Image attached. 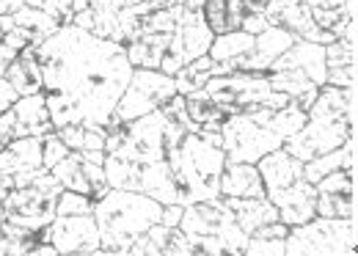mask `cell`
Returning <instances> with one entry per match:
<instances>
[{
	"label": "cell",
	"mask_w": 358,
	"mask_h": 256,
	"mask_svg": "<svg viewBox=\"0 0 358 256\" xmlns=\"http://www.w3.org/2000/svg\"><path fill=\"white\" fill-rule=\"evenodd\" d=\"M36 58L55 127H108L133 78V64L122 44L99 39L78 25H61L50 39L36 44Z\"/></svg>",
	"instance_id": "obj_1"
},
{
	"label": "cell",
	"mask_w": 358,
	"mask_h": 256,
	"mask_svg": "<svg viewBox=\"0 0 358 256\" xmlns=\"http://www.w3.org/2000/svg\"><path fill=\"white\" fill-rule=\"evenodd\" d=\"M306 122V111L298 102H289L278 111H245L229 113L221 125V143L226 163H259L265 155L281 149Z\"/></svg>",
	"instance_id": "obj_2"
},
{
	"label": "cell",
	"mask_w": 358,
	"mask_h": 256,
	"mask_svg": "<svg viewBox=\"0 0 358 256\" xmlns=\"http://www.w3.org/2000/svg\"><path fill=\"white\" fill-rule=\"evenodd\" d=\"M356 135V88L322 85L312 108L306 111V122L292 138H287L284 149L298 160H312L322 152L342 146Z\"/></svg>",
	"instance_id": "obj_3"
},
{
	"label": "cell",
	"mask_w": 358,
	"mask_h": 256,
	"mask_svg": "<svg viewBox=\"0 0 358 256\" xmlns=\"http://www.w3.org/2000/svg\"><path fill=\"white\" fill-rule=\"evenodd\" d=\"M226 152L221 132L193 129L185 132L177 149L169 155V169L177 185V204L187 207L196 201H213L221 196V173Z\"/></svg>",
	"instance_id": "obj_4"
},
{
	"label": "cell",
	"mask_w": 358,
	"mask_h": 256,
	"mask_svg": "<svg viewBox=\"0 0 358 256\" xmlns=\"http://www.w3.org/2000/svg\"><path fill=\"white\" fill-rule=\"evenodd\" d=\"M163 218V204L152 196L110 187L94 201V220L108 256H127L130 246Z\"/></svg>",
	"instance_id": "obj_5"
},
{
	"label": "cell",
	"mask_w": 358,
	"mask_h": 256,
	"mask_svg": "<svg viewBox=\"0 0 358 256\" xmlns=\"http://www.w3.org/2000/svg\"><path fill=\"white\" fill-rule=\"evenodd\" d=\"M257 171L262 176L265 199L278 210V220L287 226H298L312 220L317 210V190L314 185L303 176V160L292 157L284 146L265 155Z\"/></svg>",
	"instance_id": "obj_6"
},
{
	"label": "cell",
	"mask_w": 358,
	"mask_h": 256,
	"mask_svg": "<svg viewBox=\"0 0 358 256\" xmlns=\"http://www.w3.org/2000/svg\"><path fill=\"white\" fill-rule=\"evenodd\" d=\"M179 229L193 246V256H243L248 243V232H243L224 196L187 204Z\"/></svg>",
	"instance_id": "obj_7"
},
{
	"label": "cell",
	"mask_w": 358,
	"mask_h": 256,
	"mask_svg": "<svg viewBox=\"0 0 358 256\" xmlns=\"http://www.w3.org/2000/svg\"><path fill=\"white\" fill-rule=\"evenodd\" d=\"M358 229L350 218H322L289 226L284 256H356Z\"/></svg>",
	"instance_id": "obj_8"
},
{
	"label": "cell",
	"mask_w": 358,
	"mask_h": 256,
	"mask_svg": "<svg viewBox=\"0 0 358 256\" xmlns=\"http://www.w3.org/2000/svg\"><path fill=\"white\" fill-rule=\"evenodd\" d=\"M204 97L213 99L226 113H245V111H278L287 108L292 99L281 91H273L265 72H229L215 75L204 83Z\"/></svg>",
	"instance_id": "obj_9"
},
{
	"label": "cell",
	"mask_w": 358,
	"mask_h": 256,
	"mask_svg": "<svg viewBox=\"0 0 358 256\" xmlns=\"http://www.w3.org/2000/svg\"><path fill=\"white\" fill-rule=\"evenodd\" d=\"M61 190H64L61 182L50 171H42L31 185L6 190L3 218L17 226H25V229L50 226L55 220V204H58Z\"/></svg>",
	"instance_id": "obj_10"
},
{
	"label": "cell",
	"mask_w": 358,
	"mask_h": 256,
	"mask_svg": "<svg viewBox=\"0 0 358 256\" xmlns=\"http://www.w3.org/2000/svg\"><path fill=\"white\" fill-rule=\"evenodd\" d=\"M182 14H185L182 3L174 0L171 6L152 11L138 22L133 39L124 44L133 69H160V61L174 39V31H177Z\"/></svg>",
	"instance_id": "obj_11"
},
{
	"label": "cell",
	"mask_w": 358,
	"mask_h": 256,
	"mask_svg": "<svg viewBox=\"0 0 358 256\" xmlns=\"http://www.w3.org/2000/svg\"><path fill=\"white\" fill-rule=\"evenodd\" d=\"M174 94H177V83H174L171 75H166L160 69H133V78L124 88V94H122L108 127L127 125V122H133L143 113L157 111Z\"/></svg>",
	"instance_id": "obj_12"
},
{
	"label": "cell",
	"mask_w": 358,
	"mask_h": 256,
	"mask_svg": "<svg viewBox=\"0 0 358 256\" xmlns=\"http://www.w3.org/2000/svg\"><path fill=\"white\" fill-rule=\"evenodd\" d=\"M50 173L61 182L64 190H78L86 193L89 199H102L110 185L105 179V152L102 149H91V152H69L61 163H55Z\"/></svg>",
	"instance_id": "obj_13"
},
{
	"label": "cell",
	"mask_w": 358,
	"mask_h": 256,
	"mask_svg": "<svg viewBox=\"0 0 358 256\" xmlns=\"http://www.w3.org/2000/svg\"><path fill=\"white\" fill-rule=\"evenodd\" d=\"M213 39H215V34L207 28L204 11H187L185 8L177 31H174V39H171L166 55H163V61H160V72H166V75L174 78L182 66H187L190 61L207 55Z\"/></svg>",
	"instance_id": "obj_14"
},
{
	"label": "cell",
	"mask_w": 358,
	"mask_h": 256,
	"mask_svg": "<svg viewBox=\"0 0 358 256\" xmlns=\"http://www.w3.org/2000/svg\"><path fill=\"white\" fill-rule=\"evenodd\" d=\"M50 243L61 256H108L99 240V229L91 215H55L50 223Z\"/></svg>",
	"instance_id": "obj_15"
},
{
	"label": "cell",
	"mask_w": 358,
	"mask_h": 256,
	"mask_svg": "<svg viewBox=\"0 0 358 256\" xmlns=\"http://www.w3.org/2000/svg\"><path fill=\"white\" fill-rule=\"evenodd\" d=\"M317 204L322 218H350L356 220V171H331L314 182Z\"/></svg>",
	"instance_id": "obj_16"
},
{
	"label": "cell",
	"mask_w": 358,
	"mask_h": 256,
	"mask_svg": "<svg viewBox=\"0 0 358 256\" xmlns=\"http://www.w3.org/2000/svg\"><path fill=\"white\" fill-rule=\"evenodd\" d=\"M262 14L270 20V25H278V28L289 31L301 42L331 44L336 39L331 31H325L314 22L312 11L303 0H270Z\"/></svg>",
	"instance_id": "obj_17"
},
{
	"label": "cell",
	"mask_w": 358,
	"mask_h": 256,
	"mask_svg": "<svg viewBox=\"0 0 358 256\" xmlns=\"http://www.w3.org/2000/svg\"><path fill=\"white\" fill-rule=\"evenodd\" d=\"M292 42H295V36L289 31H284L278 25H270L268 31L254 36V47L245 55H240V58H234L229 64H218V75H229V72H268L273 66V61L287 47H292Z\"/></svg>",
	"instance_id": "obj_18"
},
{
	"label": "cell",
	"mask_w": 358,
	"mask_h": 256,
	"mask_svg": "<svg viewBox=\"0 0 358 256\" xmlns=\"http://www.w3.org/2000/svg\"><path fill=\"white\" fill-rule=\"evenodd\" d=\"M127 256H193V246L179 226L155 223L130 246Z\"/></svg>",
	"instance_id": "obj_19"
},
{
	"label": "cell",
	"mask_w": 358,
	"mask_h": 256,
	"mask_svg": "<svg viewBox=\"0 0 358 256\" xmlns=\"http://www.w3.org/2000/svg\"><path fill=\"white\" fill-rule=\"evenodd\" d=\"M270 69H295V72L306 75L312 83H317L322 88V85H325V72H328V69H325V44L295 39L292 47H287V50L273 61Z\"/></svg>",
	"instance_id": "obj_20"
},
{
	"label": "cell",
	"mask_w": 358,
	"mask_h": 256,
	"mask_svg": "<svg viewBox=\"0 0 358 256\" xmlns=\"http://www.w3.org/2000/svg\"><path fill=\"white\" fill-rule=\"evenodd\" d=\"M8 116H11V132H14V138L47 135V132L55 129L52 119H50V111H47L45 91L42 94H31V97H20L8 108Z\"/></svg>",
	"instance_id": "obj_21"
},
{
	"label": "cell",
	"mask_w": 358,
	"mask_h": 256,
	"mask_svg": "<svg viewBox=\"0 0 358 256\" xmlns=\"http://www.w3.org/2000/svg\"><path fill=\"white\" fill-rule=\"evenodd\" d=\"M34 169H45V135L14 138L0 149V179Z\"/></svg>",
	"instance_id": "obj_22"
},
{
	"label": "cell",
	"mask_w": 358,
	"mask_h": 256,
	"mask_svg": "<svg viewBox=\"0 0 358 256\" xmlns=\"http://www.w3.org/2000/svg\"><path fill=\"white\" fill-rule=\"evenodd\" d=\"M221 196L234 199H265L262 176L254 163H226L221 173Z\"/></svg>",
	"instance_id": "obj_23"
},
{
	"label": "cell",
	"mask_w": 358,
	"mask_h": 256,
	"mask_svg": "<svg viewBox=\"0 0 358 256\" xmlns=\"http://www.w3.org/2000/svg\"><path fill=\"white\" fill-rule=\"evenodd\" d=\"M8 83L17 88L20 97H31V94H42V66H39V58H36V47H25L8 66H6V75H3Z\"/></svg>",
	"instance_id": "obj_24"
},
{
	"label": "cell",
	"mask_w": 358,
	"mask_h": 256,
	"mask_svg": "<svg viewBox=\"0 0 358 256\" xmlns=\"http://www.w3.org/2000/svg\"><path fill=\"white\" fill-rule=\"evenodd\" d=\"M331 171H356V135L348 138L342 146H336L331 152H322V155H317V157L303 163V176L312 185L317 179H322L325 173H331Z\"/></svg>",
	"instance_id": "obj_25"
},
{
	"label": "cell",
	"mask_w": 358,
	"mask_h": 256,
	"mask_svg": "<svg viewBox=\"0 0 358 256\" xmlns=\"http://www.w3.org/2000/svg\"><path fill=\"white\" fill-rule=\"evenodd\" d=\"M245 14L248 8L243 0H207L204 3V22L215 36L240 31Z\"/></svg>",
	"instance_id": "obj_26"
},
{
	"label": "cell",
	"mask_w": 358,
	"mask_h": 256,
	"mask_svg": "<svg viewBox=\"0 0 358 256\" xmlns=\"http://www.w3.org/2000/svg\"><path fill=\"white\" fill-rule=\"evenodd\" d=\"M14 28L25 36L28 44H42L45 39H50L61 25L36 6H22L20 11H14Z\"/></svg>",
	"instance_id": "obj_27"
},
{
	"label": "cell",
	"mask_w": 358,
	"mask_h": 256,
	"mask_svg": "<svg viewBox=\"0 0 358 256\" xmlns=\"http://www.w3.org/2000/svg\"><path fill=\"white\" fill-rule=\"evenodd\" d=\"M224 199L229 201V207L237 218V223L243 226V232H248V237L262 223L278 220V210L270 204L268 199H234V196H224Z\"/></svg>",
	"instance_id": "obj_28"
},
{
	"label": "cell",
	"mask_w": 358,
	"mask_h": 256,
	"mask_svg": "<svg viewBox=\"0 0 358 256\" xmlns=\"http://www.w3.org/2000/svg\"><path fill=\"white\" fill-rule=\"evenodd\" d=\"M287 223L281 220H270V223H262L259 229L251 232L245 248H243V256H284V240H287Z\"/></svg>",
	"instance_id": "obj_29"
},
{
	"label": "cell",
	"mask_w": 358,
	"mask_h": 256,
	"mask_svg": "<svg viewBox=\"0 0 358 256\" xmlns=\"http://www.w3.org/2000/svg\"><path fill=\"white\" fill-rule=\"evenodd\" d=\"M185 108H187V116L190 122L199 129H210V132H221V125L229 116L224 108H218L213 99L204 97V91H193L185 97Z\"/></svg>",
	"instance_id": "obj_30"
},
{
	"label": "cell",
	"mask_w": 358,
	"mask_h": 256,
	"mask_svg": "<svg viewBox=\"0 0 358 256\" xmlns=\"http://www.w3.org/2000/svg\"><path fill=\"white\" fill-rule=\"evenodd\" d=\"M55 135L75 152H91V149H102L105 152L108 127H99V125H66V127H55Z\"/></svg>",
	"instance_id": "obj_31"
},
{
	"label": "cell",
	"mask_w": 358,
	"mask_h": 256,
	"mask_svg": "<svg viewBox=\"0 0 358 256\" xmlns=\"http://www.w3.org/2000/svg\"><path fill=\"white\" fill-rule=\"evenodd\" d=\"M215 75H218V64H215L210 55H201V58L190 61L187 66H182L177 75H174L177 94L187 97V94H193V91H201L204 83H207L210 78H215Z\"/></svg>",
	"instance_id": "obj_32"
},
{
	"label": "cell",
	"mask_w": 358,
	"mask_h": 256,
	"mask_svg": "<svg viewBox=\"0 0 358 256\" xmlns=\"http://www.w3.org/2000/svg\"><path fill=\"white\" fill-rule=\"evenodd\" d=\"M28 6L47 11L58 25H72L75 14H80L89 6V0H28Z\"/></svg>",
	"instance_id": "obj_33"
},
{
	"label": "cell",
	"mask_w": 358,
	"mask_h": 256,
	"mask_svg": "<svg viewBox=\"0 0 358 256\" xmlns=\"http://www.w3.org/2000/svg\"><path fill=\"white\" fill-rule=\"evenodd\" d=\"M94 213V199L78 190H61L55 215H91Z\"/></svg>",
	"instance_id": "obj_34"
},
{
	"label": "cell",
	"mask_w": 358,
	"mask_h": 256,
	"mask_svg": "<svg viewBox=\"0 0 358 256\" xmlns=\"http://www.w3.org/2000/svg\"><path fill=\"white\" fill-rule=\"evenodd\" d=\"M350 64H356V42L334 39L331 44H325V69L350 66Z\"/></svg>",
	"instance_id": "obj_35"
},
{
	"label": "cell",
	"mask_w": 358,
	"mask_h": 256,
	"mask_svg": "<svg viewBox=\"0 0 358 256\" xmlns=\"http://www.w3.org/2000/svg\"><path fill=\"white\" fill-rule=\"evenodd\" d=\"M69 152H72V149H69V146L55 135V129H52V132H47L45 135V169L47 171L52 169L55 163H61Z\"/></svg>",
	"instance_id": "obj_36"
},
{
	"label": "cell",
	"mask_w": 358,
	"mask_h": 256,
	"mask_svg": "<svg viewBox=\"0 0 358 256\" xmlns=\"http://www.w3.org/2000/svg\"><path fill=\"white\" fill-rule=\"evenodd\" d=\"M325 85H336V88H356V64L328 69V72H325Z\"/></svg>",
	"instance_id": "obj_37"
},
{
	"label": "cell",
	"mask_w": 358,
	"mask_h": 256,
	"mask_svg": "<svg viewBox=\"0 0 358 256\" xmlns=\"http://www.w3.org/2000/svg\"><path fill=\"white\" fill-rule=\"evenodd\" d=\"M268 28H270V20L262 11H248L245 20H243V25H240V31H245V34H251V36H257V34H262V31H268Z\"/></svg>",
	"instance_id": "obj_38"
},
{
	"label": "cell",
	"mask_w": 358,
	"mask_h": 256,
	"mask_svg": "<svg viewBox=\"0 0 358 256\" xmlns=\"http://www.w3.org/2000/svg\"><path fill=\"white\" fill-rule=\"evenodd\" d=\"M20 99V94H17V88L8 83L6 78H0V113H6L14 102Z\"/></svg>",
	"instance_id": "obj_39"
},
{
	"label": "cell",
	"mask_w": 358,
	"mask_h": 256,
	"mask_svg": "<svg viewBox=\"0 0 358 256\" xmlns=\"http://www.w3.org/2000/svg\"><path fill=\"white\" fill-rule=\"evenodd\" d=\"M182 213H185V207H182V204H166V207H163V218H160V223H166V226H179Z\"/></svg>",
	"instance_id": "obj_40"
},
{
	"label": "cell",
	"mask_w": 358,
	"mask_h": 256,
	"mask_svg": "<svg viewBox=\"0 0 358 256\" xmlns=\"http://www.w3.org/2000/svg\"><path fill=\"white\" fill-rule=\"evenodd\" d=\"M309 8H342L345 0H303Z\"/></svg>",
	"instance_id": "obj_41"
},
{
	"label": "cell",
	"mask_w": 358,
	"mask_h": 256,
	"mask_svg": "<svg viewBox=\"0 0 358 256\" xmlns=\"http://www.w3.org/2000/svg\"><path fill=\"white\" fill-rule=\"evenodd\" d=\"M22 6H28V0H0V14H14Z\"/></svg>",
	"instance_id": "obj_42"
},
{
	"label": "cell",
	"mask_w": 358,
	"mask_h": 256,
	"mask_svg": "<svg viewBox=\"0 0 358 256\" xmlns=\"http://www.w3.org/2000/svg\"><path fill=\"white\" fill-rule=\"evenodd\" d=\"M58 251H55V246L52 243H39V246H34L31 248V254L28 256H55Z\"/></svg>",
	"instance_id": "obj_43"
},
{
	"label": "cell",
	"mask_w": 358,
	"mask_h": 256,
	"mask_svg": "<svg viewBox=\"0 0 358 256\" xmlns=\"http://www.w3.org/2000/svg\"><path fill=\"white\" fill-rule=\"evenodd\" d=\"M14 28V14H0V39Z\"/></svg>",
	"instance_id": "obj_44"
},
{
	"label": "cell",
	"mask_w": 358,
	"mask_h": 256,
	"mask_svg": "<svg viewBox=\"0 0 358 256\" xmlns=\"http://www.w3.org/2000/svg\"><path fill=\"white\" fill-rule=\"evenodd\" d=\"M182 3V8H187V11H204V3L207 0H179Z\"/></svg>",
	"instance_id": "obj_45"
},
{
	"label": "cell",
	"mask_w": 358,
	"mask_h": 256,
	"mask_svg": "<svg viewBox=\"0 0 358 256\" xmlns=\"http://www.w3.org/2000/svg\"><path fill=\"white\" fill-rule=\"evenodd\" d=\"M243 3H245L248 11H265V6H268L270 0H243Z\"/></svg>",
	"instance_id": "obj_46"
},
{
	"label": "cell",
	"mask_w": 358,
	"mask_h": 256,
	"mask_svg": "<svg viewBox=\"0 0 358 256\" xmlns=\"http://www.w3.org/2000/svg\"><path fill=\"white\" fill-rule=\"evenodd\" d=\"M0 256H6V246L3 243H0Z\"/></svg>",
	"instance_id": "obj_47"
}]
</instances>
